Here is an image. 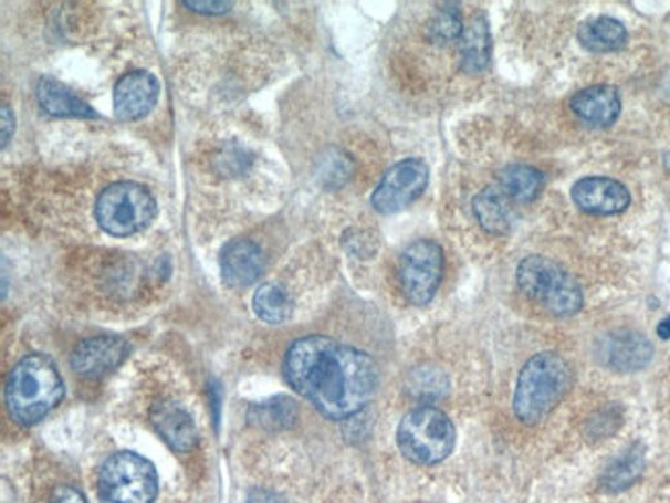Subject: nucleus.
<instances>
[{"mask_svg":"<svg viewBox=\"0 0 670 503\" xmlns=\"http://www.w3.org/2000/svg\"><path fill=\"white\" fill-rule=\"evenodd\" d=\"M264 269L262 250L250 240H231L221 252V273L229 287L252 285Z\"/></svg>","mask_w":670,"mask_h":503,"instance_id":"nucleus-16","label":"nucleus"},{"mask_svg":"<svg viewBox=\"0 0 670 503\" xmlns=\"http://www.w3.org/2000/svg\"><path fill=\"white\" fill-rule=\"evenodd\" d=\"M102 503H153L159 481L147 458L118 452L107 458L97 479Z\"/></svg>","mask_w":670,"mask_h":503,"instance_id":"nucleus-7","label":"nucleus"},{"mask_svg":"<svg viewBox=\"0 0 670 503\" xmlns=\"http://www.w3.org/2000/svg\"><path fill=\"white\" fill-rule=\"evenodd\" d=\"M184 7L205 13V15H219V13H228L233 7V2H199V0H184Z\"/></svg>","mask_w":670,"mask_h":503,"instance_id":"nucleus-28","label":"nucleus"},{"mask_svg":"<svg viewBox=\"0 0 670 503\" xmlns=\"http://www.w3.org/2000/svg\"><path fill=\"white\" fill-rule=\"evenodd\" d=\"M297 419V407L287 397H276L269 402H260L250 409V421L260 428L287 429Z\"/></svg>","mask_w":670,"mask_h":503,"instance_id":"nucleus-24","label":"nucleus"},{"mask_svg":"<svg viewBox=\"0 0 670 503\" xmlns=\"http://www.w3.org/2000/svg\"><path fill=\"white\" fill-rule=\"evenodd\" d=\"M254 312L266 324H283L293 314L290 293L276 283H264L254 293Z\"/></svg>","mask_w":670,"mask_h":503,"instance_id":"nucleus-23","label":"nucleus"},{"mask_svg":"<svg viewBox=\"0 0 670 503\" xmlns=\"http://www.w3.org/2000/svg\"><path fill=\"white\" fill-rule=\"evenodd\" d=\"M128 343L116 336H93L76 345L71 366L78 376L97 380L112 374L128 357Z\"/></svg>","mask_w":670,"mask_h":503,"instance_id":"nucleus-11","label":"nucleus"},{"mask_svg":"<svg viewBox=\"0 0 670 503\" xmlns=\"http://www.w3.org/2000/svg\"><path fill=\"white\" fill-rule=\"evenodd\" d=\"M157 202L147 188L135 182L107 186L95 202V219L109 235L126 238L151 226Z\"/></svg>","mask_w":670,"mask_h":503,"instance_id":"nucleus-6","label":"nucleus"},{"mask_svg":"<svg viewBox=\"0 0 670 503\" xmlns=\"http://www.w3.org/2000/svg\"><path fill=\"white\" fill-rule=\"evenodd\" d=\"M543 171L524 164L510 166L500 174V188L503 195L514 202H531L536 199L543 190Z\"/></svg>","mask_w":670,"mask_h":503,"instance_id":"nucleus-22","label":"nucleus"},{"mask_svg":"<svg viewBox=\"0 0 670 503\" xmlns=\"http://www.w3.org/2000/svg\"><path fill=\"white\" fill-rule=\"evenodd\" d=\"M429 182V168L421 159H402L384 174L371 195V207L381 214L407 209L423 195Z\"/></svg>","mask_w":670,"mask_h":503,"instance_id":"nucleus-9","label":"nucleus"},{"mask_svg":"<svg viewBox=\"0 0 670 503\" xmlns=\"http://www.w3.org/2000/svg\"><path fill=\"white\" fill-rule=\"evenodd\" d=\"M569 107L579 123L593 128H609L621 114V95L613 85H593L576 93Z\"/></svg>","mask_w":670,"mask_h":503,"instance_id":"nucleus-14","label":"nucleus"},{"mask_svg":"<svg viewBox=\"0 0 670 503\" xmlns=\"http://www.w3.org/2000/svg\"><path fill=\"white\" fill-rule=\"evenodd\" d=\"M572 200L584 213L609 217L624 213L631 205V195L627 186L619 180L607 176H588L574 184Z\"/></svg>","mask_w":670,"mask_h":503,"instance_id":"nucleus-12","label":"nucleus"},{"mask_svg":"<svg viewBox=\"0 0 670 503\" xmlns=\"http://www.w3.org/2000/svg\"><path fill=\"white\" fill-rule=\"evenodd\" d=\"M472 213L477 217L479 226L491 235H503L512 228L510 199L503 195L500 186L483 188L472 199Z\"/></svg>","mask_w":670,"mask_h":503,"instance_id":"nucleus-18","label":"nucleus"},{"mask_svg":"<svg viewBox=\"0 0 670 503\" xmlns=\"http://www.w3.org/2000/svg\"><path fill=\"white\" fill-rule=\"evenodd\" d=\"M520 291L555 318H572L584 305L578 281L547 256H526L516 269Z\"/></svg>","mask_w":670,"mask_h":503,"instance_id":"nucleus-4","label":"nucleus"},{"mask_svg":"<svg viewBox=\"0 0 670 503\" xmlns=\"http://www.w3.org/2000/svg\"><path fill=\"white\" fill-rule=\"evenodd\" d=\"M318 174L326 186H343L353 174V161L345 153L333 149L326 157H322Z\"/></svg>","mask_w":670,"mask_h":503,"instance_id":"nucleus-26","label":"nucleus"},{"mask_svg":"<svg viewBox=\"0 0 670 503\" xmlns=\"http://www.w3.org/2000/svg\"><path fill=\"white\" fill-rule=\"evenodd\" d=\"M397 443L415 464H438L452 454L457 429L446 412L436 407H417L407 412L397 431Z\"/></svg>","mask_w":670,"mask_h":503,"instance_id":"nucleus-5","label":"nucleus"},{"mask_svg":"<svg viewBox=\"0 0 670 503\" xmlns=\"http://www.w3.org/2000/svg\"><path fill=\"white\" fill-rule=\"evenodd\" d=\"M462 15H460V9L454 2H448L442 4L438 9V13L431 19L429 23V38L438 44H448V42H454L458 38H462Z\"/></svg>","mask_w":670,"mask_h":503,"instance_id":"nucleus-25","label":"nucleus"},{"mask_svg":"<svg viewBox=\"0 0 670 503\" xmlns=\"http://www.w3.org/2000/svg\"><path fill=\"white\" fill-rule=\"evenodd\" d=\"M578 40L586 50L605 54L621 50L627 44V30L621 21L613 17H596L579 25Z\"/></svg>","mask_w":670,"mask_h":503,"instance_id":"nucleus-20","label":"nucleus"},{"mask_svg":"<svg viewBox=\"0 0 670 503\" xmlns=\"http://www.w3.org/2000/svg\"><path fill=\"white\" fill-rule=\"evenodd\" d=\"M664 169L670 174V151L667 153V157H664Z\"/></svg>","mask_w":670,"mask_h":503,"instance_id":"nucleus-33","label":"nucleus"},{"mask_svg":"<svg viewBox=\"0 0 670 503\" xmlns=\"http://www.w3.org/2000/svg\"><path fill=\"white\" fill-rule=\"evenodd\" d=\"M151 423L161 440L176 452H188L197 446L199 433L190 412L174 400H161L153 405Z\"/></svg>","mask_w":670,"mask_h":503,"instance_id":"nucleus-15","label":"nucleus"},{"mask_svg":"<svg viewBox=\"0 0 670 503\" xmlns=\"http://www.w3.org/2000/svg\"><path fill=\"white\" fill-rule=\"evenodd\" d=\"M13 128H15V118H13V112L11 107L2 106V147L9 145V140L13 137Z\"/></svg>","mask_w":670,"mask_h":503,"instance_id":"nucleus-31","label":"nucleus"},{"mask_svg":"<svg viewBox=\"0 0 670 503\" xmlns=\"http://www.w3.org/2000/svg\"><path fill=\"white\" fill-rule=\"evenodd\" d=\"M643 464H646L643 446L634 443L610 462L607 471L600 476V485L610 493L625 491L640 479L643 473Z\"/></svg>","mask_w":670,"mask_h":503,"instance_id":"nucleus-21","label":"nucleus"},{"mask_svg":"<svg viewBox=\"0 0 670 503\" xmlns=\"http://www.w3.org/2000/svg\"><path fill=\"white\" fill-rule=\"evenodd\" d=\"M283 374L300 397L335 421L362 411L380 381L366 352L321 335L302 336L291 345Z\"/></svg>","mask_w":670,"mask_h":503,"instance_id":"nucleus-1","label":"nucleus"},{"mask_svg":"<svg viewBox=\"0 0 670 503\" xmlns=\"http://www.w3.org/2000/svg\"><path fill=\"white\" fill-rule=\"evenodd\" d=\"M491 59V31L485 17H474L460 38V69L477 75L488 69Z\"/></svg>","mask_w":670,"mask_h":503,"instance_id":"nucleus-19","label":"nucleus"},{"mask_svg":"<svg viewBox=\"0 0 670 503\" xmlns=\"http://www.w3.org/2000/svg\"><path fill=\"white\" fill-rule=\"evenodd\" d=\"M656 335L660 336L662 340H669L670 338V316L669 318H664V321L660 322L658 326H656Z\"/></svg>","mask_w":670,"mask_h":503,"instance_id":"nucleus-32","label":"nucleus"},{"mask_svg":"<svg viewBox=\"0 0 670 503\" xmlns=\"http://www.w3.org/2000/svg\"><path fill=\"white\" fill-rule=\"evenodd\" d=\"M64 395V384L54 361L31 353L23 357L7 380V407L21 426H35L52 411Z\"/></svg>","mask_w":670,"mask_h":503,"instance_id":"nucleus-3","label":"nucleus"},{"mask_svg":"<svg viewBox=\"0 0 670 503\" xmlns=\"http://www.w3.org/2000/svg\"><path fill=\"white\" fill-rule=\"evenodd\" d=\"M443 275L442 245L433 240H417L398 259V285L407 302L427 305L440 290Z\"/></svg>","mask_w":670,"mask_h":503,"instance_id":"nucleus-8","label":"nucleus"},{"mask_svg":"<svg viewBox=\"0 0 670 503\" xmlns=\"http://www.w3.org/2000/svg\"><path fill=\"white\" fill-rule=\"evenodd\" d=\"M159 97V81L145 71L124 75L114 87V112L118 120L135 123L151 112Z\"/></svg>","mask_w":670,"mask_h":503,"instance_id":"nucleus-13","label":"nucleus"},{"mask_svg":"<svg viewBox=\"0 0 670 503\" xmlns=\"http://www.w3.org/2000/svg\"><path fill=\"white\" fill-rule=\"evenodd\" d=\"M50 503H87V500L83 497L81 491H76L75 488H59L54 491Z\"/></svg>","mask_w":670,"mask_h":503,"instance_id":"nucleus-30","label":"nucleus"},{"mask_svg":"<svg viewBox=\"0 0 670 503\" xmlns=\"http://www.w3.org/2000/svg\"><path fill=\"white\" fill-rule=\"evenodd\" d=\"M248 503H287L283 495H279L276 491L271 489H252L248 495Z\"/></svg>","mask_w":670,"mask_h":503,"instance_id":"nucleus-29","label":"nucleus"},{"mask_svg":"<svg viewBox=\"0 0 670 503\" xmlns=\"http://www.w3.org/2000/svg\"><path fill=\"white\" fill-rule=\"evenodd\" d=\"M621 426V409L619 407H607L603 411L596 412L595 417L588 421V436L590 440H605L610 433H615Z\"/></svg>","mask_w":670,"mask_h":503,"instance_id":"nucleus-27","label":"nucleus"},{"mask_svg":"<svg viewBox=\"0 0 670 503\" xmlns=\"http://www.w3.org/2000/svg\"><path fill=\"white\" fill-rule=\"evenodd\" d=\"M572 386V369L559 353L533 355L520 369L514 390V415L524 426L547 419Z\"/></svg>","mask_w":670,"mask_h":503,"instance_id":"nucleus-2","label":"nucleus"},{"mask_svg":"<svg viewBox=\"0 0 670 503\" xmlns=\"http://www.w3.org/2000/svg\"><path fill=\"white\" fill-rule=\"evenodd\" d=\"M595 353L600 366L609 367L619 374H634L641 371L652 361L655 347L638 331L617 328L596 340Z\"/></svg>","mask_w":670,"mask_h":503,"instance_id":"nucleus-10","label":"nucleus"},{"mask_svg":"<svg viewBox=\"0 0 670 503\" xmlns=\"http://www.w3.org/2000/svg\"><path fill=\"white\" fill-rule=\"evenodd\" d=\"M38 102L52 116L95 118V112L90 104H85L81 97H76L75 93L52 76H42L38 81Z\"/></svg>","mask_w":670,"mask_h":503,"instance_id":"nucleus-17","label":"nucleus"}]
</instances>
